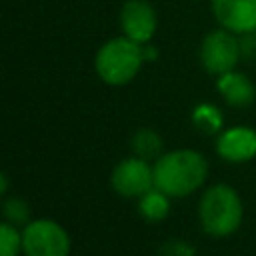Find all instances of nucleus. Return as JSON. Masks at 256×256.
Here are the masks:
<instances>
[{"label":"nucleus","mask_w":256,"mask_h":256,"mask_svg":"<svg viewBox=\"0 0 256 256\" xmlns=\"http://www.w3.org/2000/svg\"><path fill=\"white\" fill-rule=\"evenodd\" d=\"M154 186L168 196H188L200 188L208 174L206 158L196 150H174L156 158Z\"/></svg>","instance_id":"obj_1"},{"label":"nucleus","mask_w":256,"mask_h":256,"mask_svg":"<svg viewBox=\"0 0 256 256\" xmlns=\"http://www.w3.org/2000/svg\"><path fill=\"white\" fill-rule=\"evenodd\" d=\"M144 62L142 44L130 40L128 36H116L106 40L94 58V68L98 76L110 86H124L138 74Z\"/></svg>","instance_id":"obj_2"},{"label":"nucleus","mask_w":256,"mask_h":256,"mask_svg":"<svg viewBox=\"0 0 256 256\" xmlns=\"http://www.w3.org/2000/svg\"><path fill=\"white\" fill-rule=\"evenodd\" d=\"M202 230L210 236H228L242 222V200L228 184L210 186L198 204Z\"/></svg>","instance_id":"obj_3"},{"label":"nucleus","mask_w":256,"mask_h":256,"mask_svg":"<svg viewBox=\"0 0 256 256\" xmlns=\"http://www.w3.org/2000/svg\"><path fill=\"white\" fill-rule=\"evenodd\" d=\"M22 250L26 256H68L70 236L54 220H32L22 230Z\"/></svg>","instance_id":"obj_4"},{"label":"nucleus","mask_w":256,"mask_h":256,"mask_svg":"<svg viewBox=\"0 0 256 256\" xmlns=\"http://www.w3.org/2000/svg\"><path fill=\"white\" fill-rule=\"evenodd\" d=\"M240 60V44L230 30H214L204 36L200 44V62L206 72L222 76L236 68Z\"/></svg>","instance_id":"obj_5"},{"label":"nucleus","mask_w":256,"mask_h":256,"mask_svg":"<svg viewBox=\"0 0 256 256\" xmlns=\"http://www.w3.org/2000/svg\"><path fill=\"white\" fill-rule=\"evenodd\" d=\"M110 182L120 196L140 198L154 188V168H150V164L140 156L126 158L114 168Z\"/></svg>","instance_id":"obj_6"},{"label":"nucleus","mask_w":256,"mask_h":256,"mask_svg":"<svg viewBox=\"0 0 256 256\" xmlns=\"http://www.w3.org/2000/svg\"><path fill=\"white\" fill-rule=\"evenodd\" d=\"M122 34L138 44H148L158 28V16L148 0H126L120 10Z\"/></svg>","instance_id":"obj_7"},{"label":"nucleus","mask_w":256,"mask_h":256,"mask_svg":"<svg viewBox=\"0 0 256 256\" xmlns=\"http://www.w3.org/2000/svg\"><path fill=\"white\" fill-rule=\"evenodd\" d=\"M216 22L234 34L256 32V0H212Z\"/></svg>","instance_id":"obj_8"},{"label":"nucleus","mask_w":256,"mask_h":256,"mask_svg":"<svg viewBox=\"0 0 256 256\" xmlns=\"http://www.w3.org/2000/svg\"><path fill=\"white\" fill-rule=\"evenodd\" d=\"M216 152L228 162H246L256 156V132L248 126H234L220 134Z\"/></svg>","instance_id":"obj_9"},{"label":"nucleus","mask_w":256,"mask_h":256,"mask_svg":"<svg viewBox=\"0 0 256 256\" xmlns=\"http://www.w3.org/2000/svg\"><path fill=\"white\" fill-rule=\"evenodd\" d=\"M216 88L220 92V96L234 108H246L254 102L256 98V88L252 84V80L236 70H230L222 76H218Z\"/></svg>","instance_id":"obj_10"},{"label":"nucleus","mask_w":256,"mask_h":256,"mask_svg":"<svg viewBox=\"0 0 256 256\" xmlns=\"http://www.w3.org/2000/svg\"><path fill=\"white\" fill-rule=\"evenodd\" d=\"M168 194L156 186L140 196V214L148 220H162L168 214Z\"/></svg>","instance_id":"obj_11"},{"label":"nucleus","mask_w":256,"mask_h":256,"mask_svg":"<svg viewBox=\"0 0 256 256\" xmlns=\"http://www.w3.org/2000/svg\"><path fill=\"white\" fill-rule=\"evenodd\" d=\"M132 146H134V150L140 158H144V160L156 158L160 154V148H162V138L156 132H152L148 128H142L134 134Z\"/></svg>","instance_id":"obj_12"},{"label":"nucleus","mask_w":256,"mask_h":256,"mask_svg":"<svg viewBox=\"0 0 256 256\" xmlns=\"http://www.w3.org/2000/svg\"><path fill=\"white\" fill-rule=\"evenodd\" d=\"M20 248L22 234L16 230V226L10 222L0 224V256H18Z\"/></svg>","instance_id":"obj_13"},{"label":"nucleus","mask_w":256,"mask_h":256,"mask_svg":"<svg viewBox=\"0 0 256 256\" xmlns=\"http://www.w3.org/2000/svg\"><path fill=\"white\" fill-rule=\"evenodd\" d=\"M4 216L10 224L18 226V224H28V216H30V210H28V204L22 200V198H8L4 202Z\"/></svg>","instance_id":"obj_14"},{"label":"nucleus","mask_w":256,"mask_h":256,"mask_svg":"<svg viewBox=\"0 0 256 256\" xmlns=\"http://www.w3.org/2000/svg\"><path fill=\"white\" fill-rule=\"evenodd\" d=\"M0 192H2V194L8 192V174H6V172L0 176Z\"/></svg>","instance_id":"obj_15"}]
</instances>
